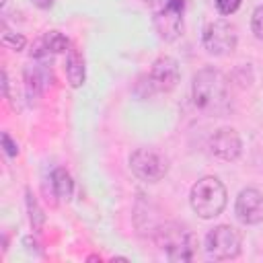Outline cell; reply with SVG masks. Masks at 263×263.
Segmentation results:
<instances>
[{"mask_svg":"<svg viewBox=\"0 0 263 263\" xmlns=\"http://www.w3.org/2000/svg\"><path fill=\"white\" fill-rule=\"evenodd\" d=\"M251 29H253L255 37L263 41V6H257V8L253 10V16H251Z\"/></svg>","mask_w":263,"mask_h":263,"instance_id":"17","label":"cell"},{"mask_svg":"<svg viewBox=\"0 0 263 263\" xmlns=\"http://www.w3.org/2000/svg\"><path fill=\"white\" fill-rule=\"evenodd\" d=\"M179 78H181V72H179L177 60H173L168 55H162L150 68L148 88L150 90H158V92H168V90H173L177 86Z\"/></svg>","mask_w":263,"mask_h":263,"instance_id":"8","label":"cell"},{"mask_svg":"<svg viewBox=\"0 0 263 263\" xmlns=\"http://www.w3.org/2000/svg\"><path fill=\"white\" fill-rule=\"evenodd\" d=\"M53 2H55V0H33V4H35L37 8H51Z\"/></svg>","mask_w":263,"mask_h":263,"instance_id":"20","label":"cell"},{"mask_svg":"<svg viewBox=\"0 0 263 263\" xmlns=\"http://www.w3.org/2000/svg\"><path fill=\"white\" fill-rule=\"evenodd\" d=\"M193 103L197 109L210 115H224L230 109V84L228 78L216 68H201L193 76L191 84Z\"/></svg>","mask_w":263,"mask_h":263,"instance_id":"1","label":"cell"},{"mask_svg":"<svg viewBox=\"0 0 263 263\" xmlns=\"http://www.w3.org/2000/svg\"><path fill=\"white\" fill-rule=\"evenodd\" d=\"M51 189H53L55 197H60V199H70L72 197L74 181H72V177L66 168L58 166V168L51 171Z\"/></svg>","mask_w":263,"mask_h":263,"instance_id":"12","label":"cell"},{"mask_svg":"<svg viewBox=\"0 0 263 263\" xmlns=\"http://www.w3.org/2000/svg\"><path fill=\"white\" fill-rule=\"evenodd\" d=\"M144 2H148V0H144Z\"/></svg>","mask_w":263,"mask_h":263,"instance_id":"22","label":"cell"},{"mask_svg":"<svg viewBox=\"0 0 263 263\" xmlns=\"http://www.w3.org/2000/svg\"><path fill=\"white\" fill-rule=\"evenodd\" d=\"M240 2H242V0H216V8H218V12H222V14H232V12L238 10Z\"/></svg>","mask_w":263,"mask_h":263,"instance_id":"18","label":"cell"},{"mask_svg":"<svg viewBox=\"0 0 263 263\" xmlns=\"http://www.w3.org/2000/svg\"><path fill=\"white\" fill-rule=\"evenodd\" d=\"M2 43L6 47H10L12 51H21L25 45H27V39L21 35V33H10V31H4L2 35Z\"/></svg>","mask_w":263,"mask_h":263,"instance_id":"16","label":"cell"},{"mask_svg":"<svg viewBox=\"0 0 263 263\" xmlns=\"http://www.w3.org/2000/svg\"><path fill=\"white\" fill-rule=\"evenodd\" d=\"M49 74H51V72H47V68L29 66V68L25 70V80H27V90H29V95H31V92L37 95L39 90H43V88L47 86V82H49Z\"/></svg>","mask_w":263,"mask_h":263,"instance_id":"13","label":"cell"},{"mask_svg":"<svg viewBox=\"0 0 263 263\" xmlns=\"http://www.w3.org/2000/svg\"><path fill=\"white\" fill-rule=\"evenodd\" d=\"M240 247H242V236L230 224H218L205 236L208 255L214 259H220V261L236 259L240 255Z\"/></svg>","mask_w":263,"mask_h":263,"instance_id":"3","label":"cell"},{"mask_svg":"<svg viewBox=\"0 0 263 263\" xmlns=\"http://www.w3.org/2000/svg\"><path fill=\"white\" fill-rule=\"evenodd\" d=\"M2 144H4V150H6V154L8 156H16L18 154V146H16V142H12V138H10V134H2Z\"/></svg>","mask_w":263,"mask_h":263,"instance_id":"19","label":"cell"},{"mask_svg":"<svg viewBox=\"0 0 263 263\" xmlns=\"http://www.w3.org/2000/svg\"><path fill=\"white\" fill-rule=\"evenodd\" d=\"M156 242L162 251H166L171 261H189L193 257V236L177 224L160 228L156 232Z\"/></svg>","mask_w":263,"mask_h":263,"instance_id":"5","label":"cell"},{"mask_svg":"<svg viewBox=\"0 0 263 263\" xmlns=\"http://www.w3.org/2000/svg\"><path fill=\"white\" fill-rule=\"evenodd\" d=\"M64 70H66V76H68V82L72 88H78L84 84V78H86V70H84V60L80 55V51L76 47H70L66 51V64H64Z\"/></svg>","mask_w":263,"mask_h":263,"instance_id":"11","label":"cell"},{"mask_svg":"<svg viewBox=\"0 0 263 263\" xmlns=\"http://www.w3.org/2000/svg\"><path fill=\"white\" fill-rule=\"evenodd\" d=\"M27 208H29V220H31V226H33L35 230H39V228L43 226V222H45V216H43V212H41L37 199L31 195V191H27Z\"/></svg>","mask_w":263,"mask_h":263,"instance_id":"15","label":"cell"},{"mask_svg":"<svg viewBox=\"0 0 263 263\" xmlns=\"http://www.w3.org/2000/svg\"><path fill=\"white\" fill-rule=\"evenodd\" d=\"M129 168L146 183H156L168 173V160L154 148H138L129 156Z\"/></svg>","mask_w":263,"mask_h":263,"instance_id":"4","label":"cell"},{"mask_svg":"<svg viewBox=\"0 0 263 263\" xmlns=\"http://www.w3.org/2000/svg\"><path fill=\"white\" fill-rule=\"evenodd\" d=\"M4 2H6V0H2V4H4Z\"/></svg>","mask_w":263,"mask_h":263,"instance_id":"21","label":"cell"},{"mask_svg":"<svg viewBox=\"0 0 263 263\" xmlns=\"http://www.w3.org/2000/svg\"><path fill=\"white\" fill-rule=\"evenodd\" d=\"M210 150L214 156H218L222 160H236L242 150L240 136L232 127H220L210 138Z\"/></svg>","mask_w":263,"mask_h":263,"instance_id":"10","label":"cell"},{"mask_svg":"<svg viewBox=\"0 0 263 263\" xmlns=\"http://www.w3.org/2000/svg\"><path fill=\"white\" fill-rule=\"evenodd\" d=\"M189 201L199 218H216L226 208V187L216 177H203L191 187Z\"/></svg>","mask_w":263,"mask_h":263,"instance_id":"2","label":"cell"},{"mask_svg":"<svg viewBox=\"0 0 263 263\" xmlns=\"http://www.w3.org/2000/svg\"><path fill=\"white\" fill-rule=\"evenodd\" d=\"M234 212L242 224H261L263 222V193L253 187L242 189L236 197Z\"/></svg>","mask_w":263,"mask_h":263,"instance_id":"9","label":"cell"},{"mask_svg":"<svg viewBox=\"0 0 263 263\" xmlns=\"http://www.w3.org/2000/svg\"><path fill=\"white\" fill-rule=\"evenodd\" d=\"M203 47L212 55H228L234 51L238 41V31L230 21H212L203 29Z\"/></svg>","mask_w":263,"mask_h":263,"instance_id":"6","label":"cell"},{"mask_svg":"<svg viewBox=\"0 0 263 263\" xmlns=\"http://www.w3.org/2000/svg\"><path fill=\"white\" fill-rule=\"evenodd\" d=\"M43 43H45V49L49 53H66L70 49V41L66 35H62L60 31H47L43 37Z\"/></svg>","mask_w":263,"mask_h":263,"instance_id":"14","label":"cell"},{"mask_svg":"<svg viewBox=\"0 0 263 263\" xmlns=\"http://www.w3.org/2000/svg\"><path fill=\"white\" fill-rule=\"evenodd\" d=\"M183 12L185 0H166L160 10L154 14V27L160 39L175 41L183 31Z\"/></svg>","mask_w":263,"mask_h":263,"instance_id":"7","label":"cell"}]
</instances>
